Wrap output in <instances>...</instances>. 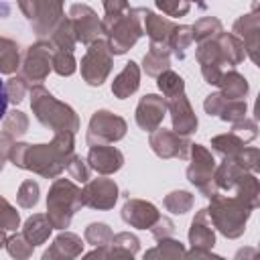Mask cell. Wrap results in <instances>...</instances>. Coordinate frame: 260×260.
<instances>
[{"instance_id":"6da1fadb","label":"cell","mask_w":260,"mask_h":260,"mask_svg":"<svg viewBox=\"0 0 260 260\" xmlns=\"http://www.w3.org/2000/svg\"><path fill=\"white\" fill-rule=\"evenodd\" d=\"M75 134L69 130L55 132L53 140L47 144L14 142L8 160L24 171H32L45 179H57L65 171L67 158L73 154Z\"/></svg>"},{"instance_id":"7a4b0ae2","label":"cell","mask_w":260,"mask_h":260,"mask_svg":"<svg viewBox=\"0 0 260 260\" xmlns=\"http://www.w3.org/2000/svg\"><path fill=\"white\" fill-rule=\"evenodd\" d=\"M28 95H30V110H32L35 118L45 128H49L53 132L69 130L73 134L79 130V118H77L75 110L71 106H67L65 102H59L41 83L32 85L28 89Z\"/></svg>"},{"instance_id":"3957f363","label":"cell","mask_w":260,"mask_h":260,"mask_svg":"<svg viewBox=\"0 0 260 260\" xmlns=\"http://www.w3.org/2000/svg\"><path fill=\"white\" fill-rule=\"evenodd\" d=\"M205 209L213 228L228 240H236L246 232V223L254 211L238 195H221L219 191L209 197V207Z\"/></svg>"},{"instance_id":"277c9868","label":"cell","mask_w":260,"mask_h":260,"mask_svg":"<svg viewBox=\"0 0 260 260\" xmlns=\"http://www.w3.org/2000/svg\"><path fill=\"white\" fill-rule=\"evenodd\" d=\"M83 207L81 189L71 179H55L47 195V217L53 230L69 228L73 215Z\"/></svg>"},{"instance_id":"5b68a950","label":"cell","mask_w":260,"mask_h":260,"mask_svg":"<svg viewBox=\"0 0 260 260\" xmlns=\"http://www.w3.org/2000/svg\"><path fill=\"white\" fill-rule=\"evenodd\" d=\"M102 28H104L112 55H124L144 35L142 20H140V8H128L122 16L110 22H102Z\"/></svg>"},{"instance_id":"8992f818","label":"cell","mask_w":260,"mask_h":260,"mask_svg":"<svg viewBox=\"0 0 260 260\" xmlns=\"http://www.w3.org/2000/svg\"><path fill=\"white\" fill-rule=\"evenodd\" d=\"M189 167H187V179L191 185H195V189L203 195V197H211L213 193H217L219 189L213 183V171H215V158L213 152L203 146V144H191L189 150Z\"/></svg>"},{"instance_id":"52a82bcc","label":"cell","mask_w":260,"mask_h":260,"mask_svg":"<svg viewBox=\"0 0 260 260\" xmlns=\"http://www.w3.org/2000/svg\"><path fill=\"white\" fill-rule=\"evenodd\" d=\"M112 65H114V55L108 47V41L98 39L91 45H87V51L81 57V77L87 85L100 87L108 79Z\"/></svg>"},{"instance_id":"ba28073f","label":"cell","mask_w":260,"mask_h":260,"mask_svg":"<svg viewBox=\"0 0 260 260\" xmlns=\"http://www.w3.org/2000/svg\"><path fill=\"white\" fill-rule=\"evenodd\" d=\"M128 124L122 116L110 112V110H98L89 118V128H87V146L95 142H118L126 136Z\"/></svg>"},{"instance_id":"9c48e42d","label":"cell","mask_w":260,"mask_h":260,"mask_svg":"<svg viewBox=\"0 0 260 260\" xmlns=\"http://www.w3.org/2000/svg\"><path fill=\"white\" fill-rule=\"evenodd\" d=\"M53 51L55 47L51 45V41L47 39H39L35 45H30L24 51L22 63H20V71L22 75L28 79V83H41L49 77V73L53 71L51 67V59H53Z\"/></svg>"},{"instance_id":"30bf717a","label":"cell","mask_w":260,"mask_h":260,"mask_svg":"<svg viewBox=\"0 0 260 260\" xmlns=\"http://www.w3.org/2000/svg\"><path fill=\"white\" fill-rule=\"evenodd\" d=\"M148 144L152 148V152L158 158H179V160H187L189 158V150H191V140L189 136L177 134L175 130H165V128H156L150 132Z\"/></svg>"},{"instance_id":"8fae6325","label":"cell","mask_w":260,"mask_h":260,"mask_svg":"<svg viewBox=\"0 0 260 260\" xmlns=\"http://www.w3.org/2000/svg\"><path fill=\"white\" fill-rule=\"evenodd\" d=\"M118 195H120V189L114 179H108V175L85 181V187L81 189L83 207H91L98 211L112 209L118 201Z\"/></svg>"},{"instance_id":"7c38bea8","label":"cell","mask_w":260,"mask_h":260,"mask_svg":"<svg viewBox=\"0 0 260 260\" xmlns=\"http://www.w3.org/2000/svg\"><path fill=\"white\" fill-rule=\"evenodd\" d=\"M67 16H69V20L73 24L77 43L91 45L93 41L102 39V35H104L102 18H98V12L91 6L81 4V2H75V4H71Z\"/></svg>"},{"instance_id":"4fadbf2b","label":"cell","mask_w":260,"mask_h":260,"mask_svg":"<svg viewBox=\"0 0 260 260\" xmlns=\"http://www.w3.org/2000/svg\"><path fill=\"white\" fill-rule=\"evenodd\" d=\"M195 57L201 65V75L205 79V83L209 85H219V79L223 75V71L228 69L223 57H221V51H219V45L215 39H209V41H203L199 43L197 51H195Z\"/></svg>"},{"instance_id":"5bb4252c","label":"cell","mask_w":260,"mask_h":260,"mask_svg":"<svg viewBox=\"0 0 260 260\" xmlns=\"http://www.w3.org/2000/svg\"><path fill=\"white\" fill-rule=\"evenodd\" d=\"M85 160L89 169L95 171L98 175H114L116 171L122 169L124 154L110 142H95V144H89V152Z\"/></svg>"},{"instance_id":"9a60e30c","label":"cell","mask_w":260,"mask_h":260,"mask_svg":"<svg viewBox=\"0 0 260 260\" xmlns=\"http://www.w3.org/2000/svg\"><path fill=\"white\" fill-rule=\"evenodd\" d=\"M232 32L244 43L246 49V57H250L254 63H258V47H260V16L256 12V6L252 12L242 14L234 26Z\"/></svg>"},{"instance_id":"2e32d148","label":"cell","mask_w":260,"mask_h":260,"mask_svg":"<svg viewBox=\"0 0 260 260\" xmlns=\"http://www.w3.org/2000/svg\"><path fill=\"white\" fill-rule=\"evenodd\" d=\"M165 114H167V98L156 93H146L140 98L134 118L144 132H152L162 124Z\"/></svg>"},{"instance_id":"e0dca14e","label":"cell","mask_w":260,"mask_h":260,"mask_svg":"<svg viewBox=\"0 0 260 260\" xmlns=\"http://www.w3.org/2000/svg\"><path fill=\"white\" fill-rule=\"evenodd\" d=\"M167 112L171 114L173 130H175L177 134L189 136V134H193V132L197 130L199 120H197V116H195V112H193V108H191V104H189L185 91H183V93H177V95H173V98L167 100Z\"/></svg>"},{"instance_id":"ac0fdd59","label":"cell","mask_w":260,"mask_h":260,"mask_svg":"<svg viewBox=\"0 0 260 260\" xmlns=\"http://www.w3.org/2000/svg\"><path fill=\"white\" fill-rule=\"evenodd\" d=\"M120 215H122L124 223H128L130 228H136V230H148L160 217L154 203L144 201V199H136V197L126 199Z\"/></svg>"},{"instance_id":"d6986e66","label":"cell","mask_w":260,"mask_h":260,"mask_svg":"<svg viewBox=\"0 0 260 260\" xmlns=\"http://www.w3.org/2000/svg\"><path fill=\"white\" fill-rule=\"evenodd\" d=\"M63 2L65 0H35V18L30 24L39 39L49 37L55 24L65 16Z\"/></svg>"},{"instance_id":"ffe728a7","label":"cell","mask_w":260,"mask_h":260,"mask_svg":"<svg viewBox=\"0 0 260 260\" xmlns=\"http://www.w3.org/2000/svg\"><path fill=\"white\" fill-rule=\"evenodd\" d=\"M140 20H142V30L144 35H148L150 43H160L167 45L169 37L175 28V22L167 16H160L148 8H140Z\"/></svg>"},{"instance_id":"44dd1931","label":"cell","mask_w":260,"mask_h":260,"mask_svg":"<svg viewBox=\"0 0 260 260\" xmlns=\"http://www.w3.org/2000/svg\"><path fill=\"white\" fill-rule=\"evenodd\" d=\"M189 244L191 248L211 250L215 246V228L207 215V209H199L189 228Z\"/></svg>"},{"instance_id":"7402d4cb","label":"cell","mask_w":260,"mask_h":260,"mask_svg":"<svg viewBox=\"0 0 260 260\" xmlns=\"http://www.w3.org/2000/svg\"><path fill=\"white\" fill-rule=\"evenodd\" d=\"M83 242H81V238L77 236V234H73V232H61L55 240H53V244L49 246V250H45V254H43V260H53V258H77V256H81L83 254Z\"/></svg>"},{"instance_id":"603a6c76","label":"cell","mask_w":260,"mask_h":260,"mask_svg":"<svg viewBox=\"0 0 260 260\" xmlns=\"http://www.w3.org/2000/svg\"><path fill=\"white\" fill-rule=\"evenodd\" d=\"M140 87V67L134 61H128L124 65V69L114 77L112 81V93L118 100H126L132 93H136V89Z\"/></svg>"},{"instance_id":"cb8c5ba5","label":"cell","mask_w":260,"mask_h":260,"mask_svg":"<svg viewBox=\"0 0 260 260\" xmlns=\"http://www.w3.org/2000/svg\"><path fill=\"white\" fill-rule=\"evenodd\" d=\"M169 67H171V49H169V45L150 43L148 53L142 57V71L150 77H158Z\"/></svg>"},{"instance_id":"d4e9b609","label":"cell","mask_w":260,"mask_h":260,"mask_svg":"<svg viewBox=\"0 0 260 260\" xmlns=\"http://www.w3.org/2000/svg\"><path fill=\"white\" fill-rule=\"evenodd\" d=\"M217 45H219V51H221V57L228 65V69H234L236 65H240L244 59H246V49H244V43L234 35V32H219L215 37Z\"/></svg>"},{"instance_id":"484cf974","label":"cell","mask_w":260,"mask_h":260,"mask_svg":"<svg viewBox=\"0 0 260 260\" xmlns=\"http://www.w3.org/2000/svg\"><path fill=\"white\" fill-rule=\"evenodd\" d=\"M217 87L221 89V95L225 100H244L250 91L248 79L242 73H238L236 69H225Z\"/></svg>"},{"instance_id":"4316f807","label":"cell","mask_w":260,"mask_h":260,"mask_svg":"<svg viewBox=\"0 0 260 260\" xmlns=\"http://www.w3.org/2000/svg\"><path fill=\"white\" fill-rule=\"evenodd\" d=\"M51 232H53V225H51L47 213H35V215H30V217L24 221V225H22V236H24L32 246L45 244V242L49 240Z\"/></svg>"},{"instance_id":"83f0119b","label":"cell","mask_w":260,"mask_h":260,"mask_svg":"<svg viewBox=\"0 0 260 260\" xmlns=\"http://www.w3.org/2000/svg\"><path fill=\"white\" fill-rule=\"evenodd\" d=\"M244 173L246 171L234 158L223 156V162L219 167H215V171H213V183L221 191H234V187L238 185V181Z\"/></svg>"},{"instance_id":"f1b7e54d","label":"cell","mask_w":260,"mask_h":260,"mask_svg":"<svg viewBox=\"0 0 260 260\" xmlns=\"http://www.w3.org/2000/svg\"><path fill=\"white\" fill-rule=\"evenodd\" d=\"M140 250V240L130 232H120L112 236L108 244V258H134Z\"/></svg>"},{"instance_id":"f546056e","label":"cell","mask_w":260,"mask_h":260,"mask_svg":"<svg viewBox=\"0 0 260 260\" xmlns=\"http://www.w3.org/2000/svg\"><path fill=\"white\" fill-rule=\"evenodd\" d=\"M49 41L57 51H73L75 49L77 39H75V30H73V24H71L69 16H63L55 24V28L49 35Z\"/></svg>"},{"instance_id":"4dcf8cb0","label":"cell","mask_w":260,"mask_h":260,"mask_svg":"<svg viewBox=\"0 0 260 260\" xmlns=\"http://www.w3.org/2000/svg\"><path fill=\"white\" fill-rule=\"evenodd\" d=\"M20 67V47L8 37H0V73L14 75Z\"/></svg>"},{"instance_id":"1f68e13d","label":"cell","mask_w":260,"mask_h":260,"mask_svg":"<svg viewBox=\"0 0 260 260\" xmlns=\"http://www.w3.org/2000/svg\"><path fill=\"white\" fill-rule=\"evenodd\" d=\"M234 191H236V195H238L246 205H250L252 209L258 207V203H260V183H258V179H256L254 173L246 171V173L240 177V181H238V185L234 187Z\"/></svg>"},{"instance_id":"d6a6232c","label":"cell","mask_w":260,"mask_h":260,"mask_svg":"<svg viewBox=\"0 0 260 260\" xmlns=\"http://www.w3.org/2000/svg\"><path fill=\"white\" fill-rule=\"evenodd\" d=\"M191 43H193V28L189 24H175L169 37V43H167L171 49V55H175L177 59H185Z\"/></svg>"},{"instance_id":"836d02e7","label":"cell","mask_w":260,"mask_h":260,"mask_svg":"<svg viewBox=\"0 0 260 260\" xmlns=\"http://www.w3.org/2000/svg\"><path fill=\"white\" fill-rule=\"evenodd\" d=\"M144 258H162V260H175V258H185V246L171 238H162L158 240V244L150 250L144 252Z\"/></svg>"},{"instance_id":"e575fe53","label":"cell","mask_w":260,"mask_h":260,"mask_svg":"<svg viewBox=\"0 0 260 260\" xmlns=\"http://www.w3.org/2000/svg\"><path fill=\"white\" fill-rule=\"evenodd\" d=\"M193 203H195L193 193H189V191H185V189L171 191V193H169V195H165V199H162L165 209H167V211H171V213H175V215H183V213L191 211Z\"/></svg>"},{"instance_id":"d590c367","label":"cell","mask_w":260,"mask_h":260,"mask_svg":"<svg viewBox=\"0 0 260 260\" xmlns=\"http://www.w3.org/2000/svg\"><path fill=\"white\" fill-rule=\"evenodd\" d=\"M246 144L234 134V132H225V134H217L211 138V148L215 152H219L221 156H228V158H234Z\"/></svg>"},{"instance_id":"8d00e7d4","label":"cell","mask_w":260,"mask_h":260,"mask_svg":"<svg viewBox=\"0 0 260 260\" xmlns=\"http://www.w3.org/2000/svg\"><path fill=\"white\" fill-rule=\"evenodd\" d=\"M191 28H193V41H197V43L215 39V37L223 30V28H221V20L215 18V16H203V18H199Z\"/></svg>"},{"instance_id":"74e56055","label":"cell","mask_w":260,"mask_h":260,"mask_svg":"<svg viewBox=\"0 0 260 260\" xmlns=\"http://www.w3.org/2000/svg\"><path fill=\"white\" fill-rule=\"evenodd\" d=\"M156 85H158V89L162 91V95H165L167 100L173 98V95H177V93H183V91H185V79H183L179 73L171 71V69L162 71V73L156 77Z\"/></svg>"},{"instance_id":"f35d334b","label":"cell","mask_w":260,"mask_h":260,"mask_svg":"<svg viewBox=\"0 0 260 260\" xmlns=\"http://www.w3.org/2000/svg\"><path fill=\"white\" fill-rule=\"evenodd\" d=\"M112 236H114V232H112L110 225L104 223V221H91V223L85 228V232H83L85 242H87L89 246H93V248H98V246H108V244L112 242Z\"/></svg>"},{"instance_id":"ab89813d","label":"cell","mask_w":260,"mask_h":260,"mask_svg":"<svg viewBox=\"0 0 260 260\" xmlns=\"http://www.w3.org/2000/svg\"><path fill=\"white\" fill-rule=\"evenodd\" d=\"M2 120H4V132H8L14 140L28 132V116L20 110L6 112V116Z\"/></svg>"},{"instance_id":"60d3db41","label":"cell","mask_w":260,"mask_h":260,"mask_svg":"<svg viewBox=\"0 0 260 260\" xmlns=\"http://www.w3.org/2000/svg\"><path fill=\"white\" fill-rule=\"evenodd\" d=\"M28 89H30V83H28V79L20 73V75H12L6 83H4V91H6V98H8V102L10 104H20L24 98H26V93H28Z\"/></svg>"},{"instance_id":"b9f144b4","label":"cell","mask_w":260,"mask_h":260,"mask_svg":"<svg viewBox=\"0 0 260 260\" xmlns=\"http://www.w3.org/2000/svg\"><path fill=\"white\" fill-rule=\"evenodd\" d=\"M51 67L57 75L61 77H69L75 73L77 69V61L73 57V51H53V59H51Z\"/></svg>"},{"instance_id":"7bdbcfd3","label":"cell","mask_w":260,"mask_h":260,"mask_svg":"<svg viewBox=\"0 0 260 260\" xmlns=\"http://www.w3.org/2000/svg\"><path fill=\"white\" fill-rule=\"evenodd\" d=\"M39 195H41L39 183L32 181V179H26V181L20 183V187L16 191V201L22 209H32L39 203Z\"/></svg>"},{"instance_id":"ee69618b","label":"cell","mask_w":260,"mask_h":260,"mask_svg":"<svg viewBox=\"0 0 260 260\" xmlns=\"http://www.w3.org/2000/svg\"><path fill=\"white\" fill-rule=\"evenodd\" d=\"M4 248H6L8 254H10L12 258H16V260L30 258V256H32V250H35V246H32L22 234H10V236L6 238V246H4Z\"/></svg>"},{"instance_id":"f6af8a7d","label":"cell","mask_w":260,"mask_h":260,"mask_svg":"<svg viewBox=\"0 0 260 260\" xmlns=\"http://www.w3.org/2000/svg\"><path fill=\"white\" fill-rule=\"evenodd\" d=\"M18 225H20V215H18V211H16L4 197H0V232H4V234L16 232Z\"/></svg>"},{"instance_id":"bcb514c9","label":"cell","mask_w":260,"mask_h":260,"mask_svg":"<svg viewBox=\"0 0 260 260\" xmlns=\"http://www.w3.org/2000/svg\"><path fill=\"white\" fill-rule=\"evenodd\" d=\"M246 112H248L246 100H225V104H223V108H221V112H219L217 118L223 120V122L234 124V122L242 120L246 116Z\"/></svg>"},{"instance_id":"7dc6e473","label":"cell","mask_w":260,"mask_h":260,"mask_svg":"<svg viewBox=\"0 0 260 260\" xmlns=\"http://www.w3.org/2000/svg\"><path fill=\"white\" fill-rule=\"evenodd\" d=\"M65 169H67V173L71 175V179H73V181H79V183L89 181V165H87V160H85V158H81L79 154H75V152H73V154L67 158Z\"/></svg>"},{"instance_id":"c3c4849f","label":"cell","mask_w":260,"mask_h":260,"mask_svg":"<svg viewBox=\"0 0 260 260\" xmlns=\"http://www.w3.org/2000/svg\"><path fill=\"white\" fill-rule=\"evenodd\" d=\"M232 132H234V134H236L244 144H248V142H252V140L258 136L256 120H252V118L244 116L242 120H238V122H234V124H232Z\"/></svg>"},{"instance_id":"681fc988","label":"cell","mask_w":260,"mask_h":260,"mask_svg":"<svg viewBox=\"0 0 260 260\" xmlns=\"http://www.w3.org/2000/svg\"><path fill=\"white\" fill-rule=\"evenodd\" d=\"M234 160L244 169V171H250V173H258V169H260V150L258 148H254V146H244L236 156H234Z\"/></svg>"},{"instance_id":"f907efd6","label":"cell","mask_w":260,"mask_h":260,"mask_svg":"<svg viewBox=\"0 0 260 260\" xmlns=\"http://www.w3.org/2000/svg\"><path fill=\"white\" fill-rule=\"evenodd\" d=\"M156 8L167 14V16H173V18H181V16H187L189 10H191V4L187 0H154Z\"/></svg>"},{"instance_id":"816d5d0a","label":"cell","mask_w":260,"mask_h":260,"mask_svg":"<svg viewBox=\"0 0 260 260\" xmlns=\"http://www.w3.org/2000/svg\"><path fill=\"white\" fill-rule=\"evenodd\" d=\"M102 4H104V12H106V16L102 18V22H110V20L122 16L130 8L128 0H102Z\"/></svg>"},{"instance_id":"f5cc1de1","label":"cell","mask_w":260,"mask_h":260,"mask_svg":"<svg viewBox=\"0 0 260 260\" xmlns=\"http://www.w3.org/2000/svg\"><path fill=\"white\" fill-rule=\"evenodd\" d=\"M148 230H150V234L154 236V240H162V238H171V236L175 234V223H173L169 217L160 215Z\"/></svg>"},{"instance_id":"db71d44e","label":"cell","mask_w":260,"mask_h":260,"mask_svg":"<svg viewBox=\"0 0 260 260\" xmlns=\"http://www.w3.org/2000/svg\"><path fill=\"white\" fill-rule=\"evenodd\" d=\"M225 104V98L221 95V91H215V93H209L203 102V110L209 114V116H219L221 108Z\"/></svg>"},{"instance_id":"11a10c76","label":"cell","mask_w":260,"mask_h":260,"mask_svg":"<svg viewBox=\"0 0 260 260\" xmlns=\"http://www.w3.org/2000/svg\"><path fill=\"white\" fill-rule=\"evenodd\" d=\"M14 138L8 134V132H0V158L2 160H8V156H10V150H12V146H14Z\"/></svg>"},{"instance_id":"9f6ffc18","label":"cell","mask_w":260,"mask_h":260,"mask_svg":"<svg viewBox=\"0 0 260 260\" xmlns=\"http://www.w3.org/2000/svg\"><path fill=\"white\" fill-rule=\"evenodd\" d=\"M185 258H219L217 254H213L211 250H205V248H191L189 252H185Z\"/></svg>"},{"instance_id":"6f0895ef","label":"cell","mask_w":260,"mask_h":260,"mask_svg":"<svg viewBox=\"0 0 260 260\" xmlns=\"http://www.w3.org/2000/svg\"><path fill=\"white\" fill-rule=\"evenodd\" d=\"M6 106H8V98L4 91V81L0 79V120L6 116Z\"/></svg>"},{"instance_id":"680465c9","label":"cell","mask_w":260,"mask_h":260,"mask_svg":"<svg viewBox=\"0 0 260 260\" xmlns=\"http://www.w3.org/2000/svg\"><path fill=\"white\" fill-rule=\"evenodd\" d=\"M187 2H189V4H191V2H195L199 8H205V6H207V2H205V0H187Z\"/></svg>"},{"instance_id":"91938a15","label":"cell","mask_w":260,"mask_h":260,"mask_svg":"<svg viewBox=\"0 0 260 260\" xmlns=\"http://www.w3.org/2000/svg\"><path fill=\"white\" fill-rule=\"evenodd\" d=\"M6 238H8V236H6L4 232H0V248H4V246H6Z\"/></svg>"},{"instance_id":"94428289","label":"cell","mask_w":260,"mask_h":260,"mask_svg":"<svg viewBox=\"0 0 260 260\" xmlns=\"http://www.w3.org/2000/svg\"><path fill=\"white\" fill-rule=\"evenodd\" d=\"M4 162H6V160H2V158H0V173H2V169H4Z\"/></svg>"}]
</instances>
